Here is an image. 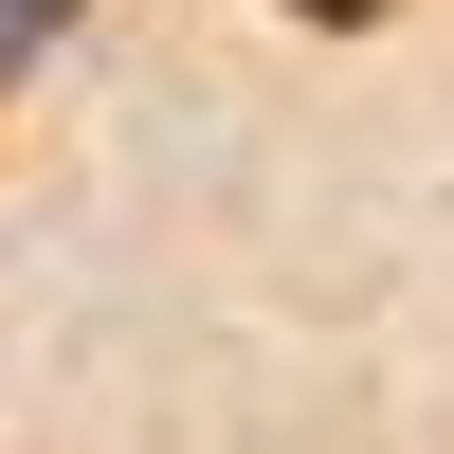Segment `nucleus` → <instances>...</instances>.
<instances>
[{"label": "nucleus", "instance_id": "nucleus-1", "mask_svg": "<svg viewBox=\"0 0 454 454\" xmlns=\"http://www.w3.org/2000/svg\"><path fill=\"white\" fill-rule=\"evenodd\" d=\"M309 19H382V0H309Z\"/></svg>", "mask_w": 454, "mask_h": 454}]
</instances>
